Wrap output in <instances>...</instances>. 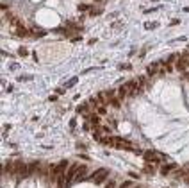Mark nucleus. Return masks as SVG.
Segmentation results:
<instances>
[{"label": "nucleus", "instance_id": "0eeeda50", "mask_svg": "<svg viewBox=\"0 0 189 188\" xmlns=\"http://www.w3.org/2000/svg\"><path fill=\"white\" fill-rule=\"evenodd\" d=\"M159 65L160 63H153V65H150L148 68H146V75H148V77L157 75V73H159Z\"/></svg>", "mask_w": 189, "mask_h": 188}, {"label": "nucleus", "instance_id": "412c9836", "mask_svg": "<svg viewBox=\"0 0 189 188\" xmlns=\"http://www.w3.org/2000/svg\"><path fill=\"white\" fill-rule=\"evenodd\" d=\"M79 11H91V6H87V4H80Z\"/></svg>", "mask_w": 189, "mask_h": 188}, {"label": "nucleus", "instance_id": "7ed1b4c3", "mask_svg": "<svg viewBox=\"0 0 189 188\" xmlns=\"http://www.w3.org/2000/svg\"><path fill=\"white\" fill-rule=\"evenodd\" d=\"M109 177V170L107 168H98L96 172H93L87 179H91V181H94V185H100V183H103V181Z\"/></svg>", "mask_w": 189, "mask_h": 188}, {"label": "nucleus", "instance_id": "9b49d317", "mask_svg": "<svg viewBox=\"0 0 189 188\" xmlns=\"http://www.w3.org/2000/svg\"><path fill=\"white\" fill-rule=\"evenodd\" d=\"M175 168H177V165H175V163H169V165H164V167H162V168H160V174H162V176H166V174H169V172H171V170H175Z\"/></svg>", "mask_w": 189, "mask_h": 188}, {"label": "nucleus", "instance_id": "5701e85b", "mask_svg": "<svg viewBox=\"0 0 189 188\" xmlns=\"http://www.w3.org/2000/svg\"><path fill=\"white\" fill-rule=\"evenodd\" d=\"M105 188H116V185H114V183H112V181H109V183H107V185H105Z\"/></svg>", "mask_w": 189, "mask_h": 188}, {"label": "nucleus", "instance_id": "f8f14e48", "mask_svg": "<svg viewBox=\"0 0 189 188\" xmlns=\"http://www.w3.org/2000/svg\"><path fill=\"white\" fill-rule=\"evenodd\" d=\"M125 97H129V90H127L125 84H123L121 88H118V99H120V101H123Z\"/></svg>", "mask_w": 189, "mask_h": 188}, {"label": "nucleus", "instance_id": "2eb2a0df", "mask_svg": "<svg viewBox=\"0 0 189 188\" xmlns=\"http://www.w3.org/2000/svg\"><path fill=\"white\" fill-rule=\"evenodd\" d=\"M16 36H29V32H27V29H25V27H18V29H16Z\"/></svg>", "mask_w": 189, "mask_h": 188}, {"label": "nucleus", "instance_id": "b1692460", "mask_svg": "<svg viewBox=\"0 0 189 188\" xmlns=\"http://www.w3.org/2000/svg\"><path fill=\"white\" fill-rule=\"evenodd\" d=\"M184 179H186V183H187V185H189V172H187V176H186Z\"/></svg>", "mask_w": 189, "mask_h": 188}, {"label": "nucleus", "instance_id": "f3484780", "mask_svg": "<svg viewBox=\"0 0 189 188\" xmlns=\"http://www.w3.org/2000/svg\"><path fill=\"white\" fill-rule=\"evenodd\" d=\"M138 81H139V84H141V88H150V82L145 77H138Z\"/></svg>", "mask_w": 189, "mask_h": 188}, {"label": "nucleus", "instance_id": "ddd939ff", "mask_svg": "<svg viewBox=\"0 0 189 188\" xmlns=\"http://www.w3.org/2000/svg\"><path fill=\"white\" fill-rule=\"evenodd\" d=\"M87 118L91 120V124H93V125H98V124H100V116L96 115V113H91V115H87Z\"/></svg>", "mask_w": 189, "mask_h": 188}, {"label": "nucleus", "instance_id": "423d86ee", "mask_svg": "<svg viewBox=\"0 0 189 188\" xmlns=\"http://www.w3.org/2000/svg\"><path fill=\"white\" fill-rule=\"evenodd\" d=\"M4 174H6V176H16V170H15V161H11V159H9L7 163H6Z\"/></svg>", "mask_w": 189, "mask_h": 188}, {"label": "nucleus", "instance_id": "4be33fe9", "mask_svg": "<svg viewBox=\"0 0 189 188\" xmlns=\"http://www.w3.org/2000/svg\"><path fill=\"white\" fill-rule=\"evenodd\" d=\"M18 54H20V56H27V49H20V50H18Z\"/></svg>", "mask_w": 189, "mask_h": 188}, {"label": "nucleus", "instance_id": "6e6552de", "mask_svg": "<svg viewBox=\"0 0 189 188\" xmlns=\"http://www.w3.org/2000/svg\"><path fill=\"white\" fill-rule=\"evenodd\" d=\"M186 68H187V63H186V61H184V58H178L177 59V70H178V72H186Z\"/></svg>", "mask_w": 189, "mask_h": 188}, {"label": "nucleus", "instance_id": "4468645a", "mask_svg": "<svg viewBox=\"0 0 189 188\" xmlns=\"http://www.w3.org/2000/svg\"><path fill=\"white\" fill-rule=\"evenodd\" d=\"M109 106H112V108L120 109V108H121V101H120L118 97H114V99H111V101H109Z\"/></svg>", "mask_w": 189, "mask_h": 188}, {"label": "nucleus", "instance_id": "6ab92c4d", "mask_svg": "<svg viewBox=\"0 0 189 188\" xmlns=\"http://www.w3.org/2000/svg\"><path fill=\"white\" fill-rule=\"evenodd\" d=\"M96 113H98V115H105V113H107L105 106H98V108H96Z\"/></svg>", "mask_w": 189, "mask_h": 188}, {"label": "nucleus", "instance_id": "1a4fd4ad", "mask_svg": "<svg viewBox=\"0 0 189 188\" xmlns=\"http://www.w3.org/2000/svg\"><path fill=\"white\" fill-rule=\"evenodd\" d=\"M86 172H87V168H86L84 165H80V168H79V172H77V177H75V181L86 179Z\"/></svg>", "mask_w": 189, "mask_h": 188}, {"label": "nucleus", "instance_id": "39448f33", "mask_svg": "<svg viewBox=\"0 0 189 188\" xmlns=\"http://www.w3.org/2000/svg\"><path fill=\"white\" fill-rule=\"evenodd\" d=\"M145 154V159H146V163H159L160 161V156L157 154V152H153V151H146V152H143Z\"/></svg>", "mask_w": 189, "mask_h": 188}, {"label": "nucleus", "instance_id": "dca6fc26", "mask_svg": "<svg viewBox=\"0 0 189 188\" xmlns=\"http://www.w3.org/2000/svg\"><path fill=\"white\" fill-rule=\"evenodd\" d=\"M77 81H79V77H73V79H70V81H68V82H66V84H64V88H66V90H68V88L75 86V84H77Z\"/></svg>", "mask_w": 189, "mask_h": 188}, {"label": "nucleus", "instance_id": "20e7f679", "mask_svg": "<svg viewBox=\"0 0 189 188\" xmlns=\"http://www.w3.org/2000/svg\"><path fill=\"white\" fill-rule=\"evenodd\" d=\"M79 168H80V165H77V163L70 165L68 172H66V185H70L72 181H75V177H77V172H79Z\"/></svg>", "mask_w": 189, "mask_h": 188}, {"label": "nucleus", "instance_id": "aec40b11", "mask_svg": "<svg viewBox=\"0 0 189 188\" xmlns=\"http://www.w3.org/2000/svg\"><path fill=\"white\" fill-rule=\"evenodd\" d=\"M34 36H45L46 34V31H41V29H34V32H32Z\"/></svg>", "mask_w": 189, "mask_h": 188}, {"label": "nucleus", "instance_id": "9d476101", "mask_svg": "<svg viewBox=\"0 0 189 188\" xmlns=\"http://www.w3.org/2000/svg\"><path fill=\"white\" fill-rule=\"evenodd\" d=\"M96 99L100 101V104H102V106H109V99H107L105 92H100V93L96 95Z\"/></svg>", "mask_w": 189, "mask_h": 188}, {"label": "nucleus", "instance_id": "f257e3e1", "mask_svg": "<svg viewBox=\"0 0 189 188\" xmlns=\"http://www.w3.org/2000/svg\"><path fill=\"white\" fill-rule=\"evenodd\" d=\"M15 170H16V179H27V177H30L29 165L23 163L22 159H16L15 161Z\"/></svg>", "mask_w": 189, "mask_h": 188}, {"label": "nucleus", "instance_id": "a211bd4d", "mask_svg": "<svg viewBox=\"0 0 189 188\" xmlns=\"http://www.w3.org/2000/svg\"><path fill=\"white\" fill-rule=\"evenodd\" d=\"M87 111V104H82V106H77V113H86Z\"/></svg>", "mask_w": 189, "mask_h": 188}, {"label": "nucleus", "instance_id": "f03ea898", "mask_svg": "<svg viewBox=\"0 0 189 188\" xmlns=\"http://www.w3.org/2000/svg\"><path fill=\"white\" fill-rule=\"evenodd\" d=\"M66 167H68V161H66V159H63V161L55 167H50V177H48V179L57 181V177L61 174H66Z\"/></svg>", "mask_w": 189, "mask_h": 188}]
</instances>
